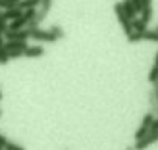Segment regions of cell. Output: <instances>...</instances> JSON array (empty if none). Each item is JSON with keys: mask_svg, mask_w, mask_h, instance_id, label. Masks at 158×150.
<instances>
[{"mask_svg": "<svg viewBox=\"0 0 158 150\" xmlns=\"http://www.w3.org/2000/svg\"><path fill=\"white\" fill-rule=\"evenodd\" d=\"M114 11H115V17H117V21H119V24L123 26V32L128 35V34L132 32V21H128V19H127V15H125V11H123L121 2H115V4H114Z\"/></svg>", "mask_w": 158, "mask_h": 150, "instance_id": "1", "label": "cell"}, {"mask_svg": "<svg viewBox=\"0 0 158 150\" xmlns=\"http://www.w3.org/2000/svg\"><path fill=\"white\" fill-rule=\"evenodd\" d=\"M30 39H34L35 43H54V41H58L48 30H41V28L30 30Z\"/></svg>", "mask_w": 158, "mask_h": 150, "instance_id": "2", "label": "cell"}, {"mask_svg": "<svg viewBox=\"0 0 158 150\" xmlns=\"http://www.w3.org/2000/svg\"><path fill=\"white\" fill-rule=\"evenodd\" d=\"M156 141H158V132H147V135H143L141 139L136 141L134 150H145V148H149L151 144H154Z\"/></svg>", "mask_w": 158, "mask_h": 150, "instance_id": "3", "label": "cell"}, {"mask_svg": "<svg viewBox=\"0 0 158 150\" xmlns=\"http://www.w3.org/2000/svg\"><path fill=\"white\" fill-rule=\"evenodd\" d=\"M6 41H28L30 39V30H6L4 34Z\"/></svg>", "mask_w": 158, "mask_h": 150, "instance_id": "4", "label": "cell"}, {"mask_svg": "<svg viewBox=\"0 0 158 150\" xmlns=\"http://www.w3.org/2000/svg\"><path fill=\"white\" fill-rule=\"evenodd\" d=\"M21 15H23V10H21V8H17V6L8 8V10H4V11H2V19H4V21H8V22L15 21V19H17V17H21Z\"/></svg>", "mask_w": 158, "mask_h": 150, "instance_id": "5", "label": "cell"}, {"mask_svg": "<svg viewBox=\"0 0 158 150\" xmlns=\"http://www.w3.org/2000/svg\"><path fill=\"white\" fill-rule=\"evenodd\" d=\"M41 56H45V46H41V45H34V46H26V50H24V57H41Z\"/></svg>", "mask_w": 158, "mask_h": 150, "instance_id": "6", "label": "cell"}, {"mask_svg": "<svg viewBox=\"0 0 158 150\" xmlns=\"http://www.w3.org/2000/svg\"><path fill=\"white\" fill-rule=\"evenodd\" d=\"M28 43L26 41H4V48L10 52V50H26Z\"/></svg>", "mask_w": 158, "mask_h": 150, "instance_id": "7", "label": "cell"}, {"mask_svg": "<svg viewBox=\"0 0 158 150\" xmlns=\"http://www.w3.org/2000/svg\"><path fill=\"white\" fill-rule=\"evenodd\" d=\"M121 6H123V11H125V15H127L128 21H134V19L138 17V13L134 11V8H132V4H130V0H123Z\"/></svg>", "mask_w": 158, "mask_h": 150, "instance_id": "8", "label": "cell"}, {"mask_svg": "<svg viewBox=\"0 0 158 150\" xmlns=\"http://www.w3.org/2000/svg\"><path fill=\"white\" fill-rule=\"evenodd\" d=\"M17 8H21L23 11L24 10H37L39 8V0H19Z\"/></svg>", "mask_w": 158, "mask_h": 150, "instance_id": "9", "label": "cell"}, {"mask_svg": "<svg viewBox=\"0 0 158 150\" xmlns=\"http://www.w3.org/2000/svg\"><path fill=\"white\" fill-rule=\"evenodd\" d=\"M147 30V22H143L141 19H134L132 21V32H145Z\"/></svg>", "mask_w": 158, "mask_h": 150, "instance_id": "10", "label": "cell"}, {"mask_svg": "<svg viewBox=\"0 0 158 150\" xmlns=\"http://www.w3.org/2000/svg\"><path fill=\"white\" fill-rule=\"evenodd\" d=\"M48 32L56 37V39H63L65 37V32H63V28L61 26H58V24H54V26H50L48 28Z\"/></svg>", "mask_w": 158, "mask_h": 150, "instance_id": "11", "label": "cell"}, {"mask_svg": "<svg viewBox=\"0 0 158 150\" xmlns=\"http://www.w3.org/2000/svg\"><path fill=\"white\" fill-rule=\"evenodd\" d=\"M143 41L158 43V32H156V30H145V32H143Z\"/></svg>", "mask_w": 158, "mask_h": 150, "instance_id": "12", "label": "cell"}, {"mask_svg": "<svg viewBox=\"0 0 158 150\" xmlns=\"http://www.w3.org/2000/svg\"><path fill=\"white\" fill-rule=\"evenodd\" d=\"M139 15H141V17H139V19H141V21H143V22H147V24H149V21H151V19H152V6H149V8H143V10H141V13H139Z\"/></svg>", "mask_w": 158, "mask_h": 150, "instance_id": "13", "label": "cell"}, {"mask_svg": "<svg viewBox=\"0 0 158 150\" xmlns=\"http://www.w3.org/2000/svg\"><path fill=\"white\" fill-rule=\"evenodd\" d=\"M127 41L128 43H139V41H143V32H130L127 35Z\"/></svg>", "mask_w": 158, "mask_h": 150, "instance_id": "14", "label": "cell"}, {"mask_svg": "<svg viewBox=\"0 0 158 150\" xmlns=\"http://www.w3.org/2000/svg\"><path fill=\"white\" fill-rule=\"evenodd\" d=\"M147 80H149L151 84H156V82H158V65H152V69L149 70Z\"/></svg>", "mask_w": 158, "mask_h": 150, "instance_id": "15", "label": "cell"}, {"mask_svg": "<svg viewBox=\"0 0 158 150\" xmlns=\"http://www.w3.org/2000/svg\"><path fill=\"white\" fill-rule=\"evenodd\" d=\"M4 150H24V146H23V144H19V143H13V141H10V139H8V143L4 144Z\"/></svg>", "mask_w": 158, "mask_h": 150, "instance_id": "16", "label": "cell"}, {"mask_svg": "<svg viewBox=\"0 0 158 150\" xmlns=\"http://www.w3.org/2000/svg\"><path fill=\"white\" fill-rule=\"evenodd\" d=\"M6 52H8V50H6ZM8 56H10V61H11V59H19V57L24 56V50H10Z\"/></svg>", "mask_w": 158, "mask_h": 150, "instance_id": "17", "label": "cell"}, {"mask_svg": "<svg viewBox=\"0 0 158 150\" xmlns=\"http://www.w3.org/2000/svg\"><path fill=\"white\" fill-rule=\"evenodd\" d=\"M8 61H10V56H8L6 48H4V46H0V63H8Z\"/></svg>", "mask_w": 158, "mask_h": 150, "instance_id": "18", "label": "cell"}, {"mask_svg": "<svg viewBox=\"0 0 158 150\" xmlns=\"http://www.w3.org/2000/svg\"><path fill=\"white\" fill-rule=\"evenodd\" d=\"M130 4H132V8H134V11L139 15L141 13V0H130Z\"/></svg>", "mask_w": 158, "mask_h": 150, "instance_id": "19", "label": "cell"}, {"mask_svg": "<svg viewBox=\"0 0 158 150\" xmlns=\"http://www.w3.org/2000/svg\"><path fill=\"white\" fill-rule=\"evenodd\" d=\"M8 30V21L2 19V13H0V34H4Z\"/></svg>", "mask_w": 158, "mask_h": 150, "instance_id": "20", "label": "cell"}, {"mask_svg": "<svg viewBox=\"0 0 158 150\" xmlns=\"http://www.w3.org/2000/svg\"><path fill=\"white\" fill-rule=\"evenodd\" d=\"M6 143H8V139H6V137H4L2 133H0V146L4 148V144H6Z\"/></svg>", "mask_w": 158, "mask_h": 150, "instance_id": "21", "label": "cell"}, {"mask_svg": "<svg viewBox=\"0 0 158 150\" xmlns=\"http://www.w3.org/2000/svg\"><path fill=\"white\" fill-rule=\"evenodd\" d=\"M4 41H6V39H4V35L0 34V46H4Z\"/></svg>", "mask_w": 158, "mask_h": 150, "instance_id": "22", "label": "cell"}, {"mask_svg": "<svg viewBox=\"0 0 158 150\" xmlns=\"http://www.w3.org/2000/svg\"><path fill=\"white\" fill-rule=\"evenodd\" d=\"M154 65H158V52H156V56H154Z\"/></svg>", "mask_w": 158, "mask_h": 150, "instance_id": "23", "label": "cell"}, {"mask_svg": "<svg viewBox=\"0 0 158 150\" xmlns=\"http://www.w3.org/2000/svg\"><path fill=\"white\" fill-rule=\"evenodd\" d=\"M0 100H2V91H0Z\"/></svg>", "mask_w": 158, "mask_h": 150, "instance_id": "24", "label": "cell"}, {"mask_svg": "<svg viewBox=\"0 0 158 150\" xmlns=\"http://www.w3.org/2000/svg\"><path fill=\"white\" fill-rule=\"evenodd\" d=\"M127 150H134V148H127Z\"/></svg>", "mask_w": 158, "mask_h": 150, "instance_id": "25", "label": "cell"}, {"mask_svg": "<svg viewBox=\"0 0 158 150\" xmlns=\"http://www.w3.org/2000/svg\"><path fill=\"white\" fill-rule=\"evenodd\" d=\"M0 150H4V148H2V146H0Z\"/></svg>", "mask_w": 158, "mask_h": 150, "instance_id": "26", "label": "cell"}]
</instances>
